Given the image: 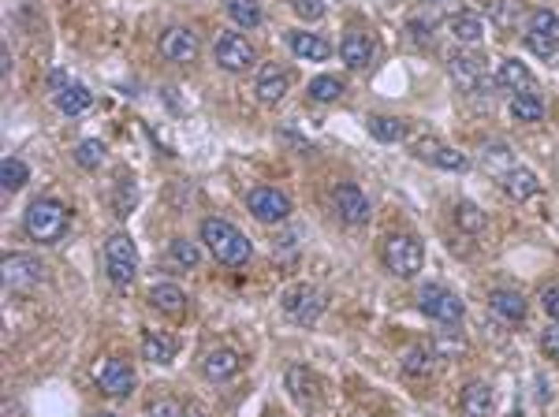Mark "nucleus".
<instances>
[{
	"mask_svg": "<svg viewBox=\"0 0 559 417\" xmlns=\"http://www.w3.org/2000/svg\"><path fill=\"white\" fill-rule=\"evenodd\" d=\"M366 127H369L373 138L384 142V145L407 138V119H399V116H381V112H377V116H369V119H366Z\"/></svg>",
	"mask_w": 559,
	"mask_h": 417,
	"instance_id": "28",
	"label": "nucleus"
},
{
	"mask_svg": "<svg viewBox=\"0 0 559 417\" xmlns=\"http://www.w3.org/2000/svg\"><path fill=\"white\" fill-rule=\"evenodd\" d=\"M254 60H258L254 45H251V41H246L239 30H227V34L217 37V64H220L224 71L243 75V71L254 68Z\"/></svg>",
	"mask_w": 559,
	"mask_h": 417,
	"instance_id": "9",
	"label": "nucleus"
},
{
	"mask_svg": "<svg viewBox=\"0 0 559 417\" xmlns=\"http://www.w3.org/2000/svg\"><path fill=\"white\" fill-rule=\"evenodd\" d=\"M284 388L287 395L299 403V406H314L317 403V395H321V380L314 377V369H306V365H287L284 372Z\"/></svg>",
	"mask_w": 559,
	"mask_h": 417,
	"instance_id": "16",
	"label": "nucleus"
},
{
	"mask_svg": "<svg viewBox=\"0 0 559 417\" xmlns=\"http://www.w3.org/2000/svg\"><path fill=\"white\" fill-rule=\"evenodd\" d=\"M239 369H243V358L232 347H213V350L201 354V372L210 380H232Z\"/></svg>",
	"mask_w": 559,
	"mask_h": 417,
	"instance_id": "19",
	"label": "nucleus"
},
{
	"mask_svg": "<svg viewBox=\"0 0 559 417\" xmlns=\"http://www.w3.org/2000/svg\"><path fill=\"white\" fill-rule=\"evenodd\" d=\"M94 104V94L86 86H78V82H71L68 90H60L56 94V109L64 112V116H82Z\"/></svg>",
	"mask_w": 559,
	"mask_h": 417,
	"instance_id": "31",
	"label": "nucleus"
},
{
	"mask_svg": "<svg viewBox=\"0 0 559 417\" xmlns=\"http://www.w3.org/2000/svg\"><path fill=\"white\" fill-rule=\"evenodd\" d=\"M500 186L511 201H530V198H537V191H541V179H537V172L526 168V164H514V168L500 179Z\"/></svg>",
	"mask_w": 559,
	"mask_h": 417,
	"instance_id": "20",
	"label": "nucleus"
},
{
	"mask_svg": "<svg viewBox=\"0 0 559 417\" xmlns=\"http://www.w3.org/2000/svg\"><path fill=\"white\" fill-rule=\"evenodd\" d=\"M142 358L153 362V365H172L176 343L169 336H160V331H146V336H142Z\"/></svg>",
	"mask_w": 559,
	"mask_h": 417,
	"instance_id": "29",
	"label": "nucleus"
},
{
	"mask_svg": "<svg viewBox=\"0 0 559 417\" xmlns=\"http://www.w3.org/2000/svg\"><path fill=\"white\" fill-rule=\"evenodd\" d=\"M169 265L183 268V273H191V268L201 265V249L194 239H172L169 242Z\"/></svg>",
	"mask_w": 559,
	"mask_h": 417,
	"instance_id": "33",
	"label": "nucleus"
},
{
	"mask_svg": "<svg viewBox=\"0 0 559 417\" xmlns=\"http://www.w3.org/2000/svg\"><path fill=\"white\" fill-rule=\"evenodd\" d=\"M186 417H210V413H205V410H198V406H194V410H186Z\"/></svg>",
	"mask_w": 559,
	"mask_h": 417,
	"instance_id": "47",
	"label": "nucleus"
},
{
	"mask_svg": "<svg viewBox=\"0 0 559 417\" xmlns=\"http://www.w3.org/2000/svg\"><path fill=\"white\" fill-rule=\"evenodd\" d=\"M41 276H45V265L34 254H4V261H0V280H4V287L15 290V295L37 287Z\"/></svg>",
	"mask_w": 559,
	"mask_h": 417,
	"instance_id": "7",
	"label": "nucleus"
},
{
	"mask_svg": "<svg viewBox=\"0 0 559 417\" xmlns=\"http://www.w3.org/2000/svg\"><path fill=\"white\" fill-rule=\"evenodd\" d=\"M246 208H251V217L258 224H268V227L287 224L295 213L292 198H287L284 191H276V186H254V191L246 194Z\"/></svg>",
	"mask_w": 559,
	"mask_h": 417,
	"instance_id": "6",
	"label": "nucleus"
},
{
	"mask_svg": "<svg viewBox=\"0 0 559 417\" xmlns=\"http://www.w3.org/2000/svg\"><path fill=\"white\" fill-rule=\"evenodd\" d=\"M280 306H284V313L295 324H314L321 313H325V295H321L317 287H309V283H295V287L284 290Z\"/></svg>",
	"mask_w": 559,
	"mask_h": 417,
	"instance_id": "8",
	"label": "nucleus"
},
{
	"mask_svg": "<svg viewBox=\"0 0 559 417\" xmlns=\"http://www.w3.org/2000/svg\"><path fill=\"white\" fill-rule=\"evenodd\" d=\"M432 350H437V358H451V354H463L466 343H463V336H459V328H455V324L440 328V331H437V339H432Z\"/></svg>",
	"mask_w": 559,
	"mask_h": 417,
	"instance_id": "38",
	"label": "nucleus"
},
{
	"mask_svg": "<svg viewBox=\"0 0 559 417\" xmlns=\"http://www.w3.org/2000/svg\"><path fill=\"white\" fill-rule=\"evenodd\" d=\"M105 273L116 287H131L138 276V249L127 232H112L105 239Z\"/></svg>",
	"mask_w": 559,
	"mask_h": 417,
	"instance_id": "4",
	"label": "nucleus"
},
{
	"mask_svg": "<svg viewBox=\"0 0 559 417\" xmlns=\"http://www.w3.org/2000/svg\"><path fill=\"white\" fill-rule=\"evenodd\" d=\"M448 30L459 45H478V41L485 37V19L478 12H455L448 19Z\"/></svg>",
	"mask_w": 559,
	"mask_h": 417,
	"instance_id": "24",
	"label": "nucleus"
},
{
	"mask_svg": "<svg viewBox=\"0 0 559 417\" xmlns=\"http://www.w3.org/2000/svg\"><path fill=\"white\" fill-rule=\"evenodd\" d=\"M541 350H545V358L559 362V321H555V324H548V328L541 331Z\"/></svg>",
	"mask_w": 559,
	"mask_h": 417,
	"instance_id": "43",
	"label": "nucleus"
},
{
	"mask_svg": "<svg viewBox=\"0 0 559 417\" xmlns=\"http://www.w3.org/2000/svg\"><path fill=\"white\" fill-rule=\"evenodd\" d=\"M496 410V391L489 380H470L459 395V413L463 417H492Z\"/></svg>",
	"mask_w": 559,
	"mask_h": 417,
	"instance_id": "18",
	"label": "nucleus"
},
{
	"mask_svg": "<svg viewBox=\"0 0 559 417\" xmlns=\"http://www.w3.org/2000/svg\"><path fill=\"white\" fill-rule=\"evenodd\" d=\"M496 90H507V94H519V90H533V71L522 64V60H500L496 68Z\"/></svg>",
	"mask_w": 559,
	"mask_h": 417,
	"instance_id": "23",
	"label": "nucleus"
},
{
	"mask_svg": "<svg viewBox=\"0 0 559 417\" xmlns=\"http://www.w3.org/2000/svg\"><path fill=\"white\" fill-rule=\"evenodd\" d=\"M373 53H377V45H373V37L366 30H347L340 41V60L350 71H366L373 64Z\"/></svg>",
	"mask_w": 559,
	"mask_h": 417,
	"instance_id": "17",
	"label": "nucleus"
},
{
	"mask_svg": "<svg viewBox=\"0 0 559 417\" xmlns=\"http://www.w3.org/2000/svg\"><path fill=\"white\" fill-rule=\"evenodd\" d=\"M489 309H492L504 324H522V321H526V298L519 295V290L496 287L492 295H489Z\"/></svg>",
	"mask_w": 559,
	"mask_h": 417,
	"instance_id": "21",
	"label": "nucleus"
},
{
	"mask_svg": "<svg viewBox=\"0 0 559 417\" xmlns=\"http://www.w3.org/2000/svg\"><path fill=\"white\" fill-rule=\"evenodd\" d=\"M333 205H336V217L347 224V227H362L369 224V198L362 194V186L355 183H340L336 191H333Z\"/></svg>",
	"mask_w": 559,
	"mask_h": 417,
	"instance_id": "13",
	"label": "nucleus"
},
{
	"mask_svg": "<svg viewBox=\"0 0 559 417\" xmlns=\"http://www.w3.org/2000/svg\"><path fill=\"white\" fill-rule=\"evenodd\" d=\"M49 86H53V94H60V90H68L71 82H68V75H64V71H53V75H49Z\"/></svg>",
	"mask_w": 559,
	"mask_h": 417,
	"instance_id": "46",
	"label": "nucleus"
},
{
	"mask_svg": "<svg viewBox=\"0 0 559 417\" xmlns=\"http://www.w3.org/2000/svg\"><path fill=\"white\" fill-rule=\"evenodd\" d=\"M292 8H295L299 19H321L328 12L325 0H292Z\"/></svg>",
	"mask_w": 559,
	"mask_h": 417,
	"instance_id": "42",
	"label": "nucleus"
},
{
	"mask_svg": "<svg viewBox=\"0 0 559 417\" xmlns=\"http://www.w3.org/2000/svg\"><path fill=\"white\" fill-rule=\"evenodd\" d=\"M414 302H418V309L425 313V317L440 321V324H459L463 313H466L463 298L455 295L451 287H444V283H422L418 295H414Z\"/></svg>",
	"mask_w": 559,
	"mask_h": 417,
	"instance_id": "5",
	"label": "nucleus"
},
{
	"mask_svg": "<svg viewBox=\"0 0 559 417\" xmlns=\"http://www.w3.org/2000/svg\"><path fill=\"white\" fill-rule=\"evenodd\" d=\"M381 261L396 280H414L425 265V246L407 232H391L381 242Z\"/></svg>",
	"mask_w": 559,
	"mask_h": 417,
	"instance_id": "3",
	"label": "nucleus"
},
{
	"mask_svg": "<svg viewBox=\"0 0 559 417\" xmlns=\"http://www.w3.org/2000/svg\"><path fill=\"white\" fill-rule=\"evenodd\" d=\"M265 417H284V413H273V410H268V413H265Z\"/></svg>",
	"mask_w": 559,
	"mask_h": 417,
	"instance_id": "49",
	"label": "nucleus"
},
{
	"mask_svg": "<svg viewBox=\"0 0 559 417\" xmlns=\"http://www.w3.org/2000/svg\"><path fill=\"white\" fill-rule=\"evenodd\" d=\"M97 388L109 395V399H127L135 391V369L123 358H109L97 372Z\"/></svg>",
	"mask_w": 559,
	"mask_h": 417,
	"instance_id": "14",
	"label": "nucleus"
},
{
	"mask_svg": "<svg viewBox=\"0 0 559 417\" xmlns=\"http://www.w3.org/2000/svg\"><path fill=\"white\" fill-rule=\"evenodd\" d=\"M492 19L500 27H514L519 23V4L514 0H492Z\"/></svg>",
	"mask_w": 559,
	"mask_h": 417,
	"instance_id": "40",
	"label": "nucleus"
},
{
	"mask_svg": "<svg viewBox=\"0 0 559 417\" xmlns=\"http://www.w3.org/2000/svg\"><path fill=\"white\" fill-rule=\"evenodd\" d=\"M287 45H292V53L299 60H314V64H321V60L333 56V45H328L325 37L309 34V30H292V37H287Z\"/></svg>",
	"mask_w": 559,
	"mask_h": 417,
	"instance_id": "25",
	"label": "nucleus"
},
{
	"mask_svg": "<svg viewBox=\"0 0 559 417\" xmlns=\"http://www.w3.org/2000/svg\"><path fill=\"white\" fill-rule=\"evenodd\" d=\"M150 306L164 317H183L186 313V290L179 283H153L150 287Z\"/></svg>",
	"mask_w": 559,
	"mask_h": 417,
	"instance_id": "22",
	"label": "nucleus"
},
{
	"mask_svg": "<svg viewBox=\"0 0 559 417\" xmlns=\"http://www.w3.org/2000/svg\"><path fill=\"white\" fill-rule=\"evenodd\" d=\"M157 49H160V56L169 60V64H183L186 68V64H194V60H198L201 41H198L194 30H186V27H169L160 34Z\"/></svg>",
	"mask_w": 559,
	"mask_h": 417,
	"instance_id": "12",
	"label": "nucleus"
},
{
	"mask_svg": "<svg viewBox=\"0 0 559 417\" xmlns=\"http://www.w3.org/2000/svg\"><path fill=\"white\" fill-rule=\"evenodd\" d=\"M541 309L548 313L552 321H559V283H555V287H548L545 295H541Z\"/></svg>",
	"mask_w": 559,
	"mask_h": 417,
	"instance_id": "45",
	"label": "nucleus"
},
{
	"mask_svg": "<svg viewBox=\"0 0 559 417\" xmlns=\"http://www.w3.org/2000/svg\"><path fill=\"white\" fill-rule=\"evenodd\" d=\"M27 179H30V168L19 157H8L4 164H0V186L12 194V191H23L27 186Z\"/></svg>",
	"mask_w": 559,
	"mask_h": 417,
	"instance_id": "36",
	"label": "nucleus"
},
{
	"mask_svg": "<svg viewBox=\"0 0 559 417\" xmlns=\"http://www.w3.org/2000/svg\"><path fill=\"white\" fill-rule=\"evenodd\" d=\"M414 157L432 164V168H444V172H470V157L440 138H418L414 142Z\"/></svg>",
	"mask_w": 559,
	"mask_h": 417,
	"instance_id": "10",
	"label": "nucleus"
},
{
	"mask_svg": "<svg viewBox=\"0 0 559 417\" xmlns=\"http://www.w3.org/2000/svg\"><path fill=\"white\" fill-rule=\"evenodd\" d=\"M432 358H437V350H432V343H414V347H407V350H403L399 365H403L407 377H429V372H432Z\"/></svg>",
	"mask_w": 559,
	"mask_h": 417,
	"instance_id": "27",
	"label": "nucleus"
},
{
	"mask_svg": "<svg viewBox=\"0 0 559 417\" xmlns=\"http://www.w3.org/2000/svg\"><path fill=\"white\" fill-rule=\"evenodd\" d=\"M68 224H71V213L64 201L56 198H37L27 205L23 213V232L37 242V246H53L68 235Z\"/></svg>",
	"mask_w": 559,
	"mask_h": 417,
	"instance_id": "2",
	"label": "nucleus"
},
{
	"mask_svg": "<svg viewBox=\"0 0 559 417\" xmlns=\"http://www.w3.org/2000/svg\"><path fill=\"white\" fill-rule=\"evenodd\" d=\"M201 242H205V249H210L220 265H232V268H243L246 261H251V254H254L251 239H246L235 224H227L220 217H205L201 220Z\"/></svg>",
	"mask_w": 559,
	"mask_h": 417,
	"instance_id": "1",
	"label": "nucleus"
},
{
	"mask_svg": "<svg viewBox=\"0 0 559 417\" xmlns=\"http://www.w3.org/2000/svg\"><path fill=\"white\" fill-rule=\"evenodd\" d=\"M448 75L451 82L459 86L463 94H473V90H485V56L481 53H451L448 56Z\"/></svg>",
	"mask_w": 559,
	"mask_h": 417,
	"instance_id": "11",
	"label": "nucleus"
},
{
	"mask_svg": "<svg viewBox=\"0 0 559 417\" xmlns=\"http://www.w3.org/2000/svg\"><path fill=\"white\" fill-rule=\"evenodd\" d=\"M150 417H186V410L176 399H157L150 403Z\"/></svg>",
	"mask_w": 559,
	"mask_h": 417,
	"instance_id": "44",
	"label": "nucleus"
},
{
	"mask_svg": "<svg viewBox=\"0 0 559 417\" xmlns=\"http://www.w3.org/2000/svg\"><path fill=\"white\" fill-rule=\"evenodd\" d=\"M526 30H530V34L559 37V15H555V12H533V15L526 19Z\"/></svg>",
	"mask_w": 559,
	"mask_h": 417,
	"instance_id": "39",
	"label": "nucleus"
},
{
	"mask_svg": "<svg viewBox=\"0 0 559 417\" xmlns=\"http://www.w3.org/2000/svg\"><path fill=\"white\" fill-rule=\"evenodd\" d=\"M227 15H232V23L243 27V30L261 27V19H265L258 0H227Z\"/></svg>",
	"mask_w": 559,
	"mask_h": 417,
	"instance_id": "35",
	"label": "nucleus"
},
{
	"mask_svg": "<svg viewBox=\"0 0 559 417\" xmlns=\"http://www.w3.org/2000/svg\"><path fill=\"white\" fill-rule=\"evenodd\" d=\"M94 417H116V413H105V410H101V413H94Z\"/></svg>",
	"mask_w": 559,
	"mask_h": 417,
	"instance_id": "48",
	"label": "nucleus"
},
{
	"mask_svg": "<svg viewBox=\"0 0 559 417\" xmlns=\"http://www.w3.org/2000/svg\"><path fill=\"white\" fill-rule=\"evenodd\" d=\"M455 227H459L463 235H485L489 217L473 201H459V205H455Z\"/></svg>",
	"mask_w": 559,
	"mask_h": 417,
	"instance_id": "30",
	"label": "nucleus"
},
{
	"mask_svg": "<svg viewBox=\"0 0 559 417\" xmlns=\"http://www.w3.org/2000/svg\"><path fill=\"white\" fill-rule=\"evenodd\" d=\"M306 97L317 101V104H333V101L343 97V78L340 75H317V78H309Z\"/></svg>",
	"mask_w": 559,
	"mask_h": 417,
	"instance_id": "32",
	"label": "nucleus"
},
{
	"mask_svg": "<svg viewBox=\"0 0 559 417\" xmlns=\"http://www.w3.org/2000/svg\"><path fill=\"white\" fill-rule=\"evenodd\" d=\"M75 160H78V168L94 172V168H101V164H105V145H101L97 138H82V142L75 145Z\"/></svg>",
	"mask_w": 559,
	"mask_h": 417,
	"instance_id": "37",
	"label": "nucleus"
},
{
	"mask_svg": "<svg viewBox=\"0 0 559 417\" xmlns=\"http://www.w3.org/2000/svg\"><path fill=\"white\" fill-rule=\"evenodd\" d=\"M407 34H410L414 45H422V49L432 45V27L425 23V19H410V23H407Z\"/></svg>",
	"mask_w": 559,
	"mask_h": 417,
	"instance_id": "41",
	"label": "nucleus"
},
{
	"mask_svg": "<svg viewBox=\"0 0 559 417\" xmlns=\"http://www.w3.org/2000/svg\"><path fill=\"white\" fill-rule=\"evenodd\" d=\"M511 116L519 123H541L545 119V97L537 90H519L511 94Z\"/></svg>",
	"mask_w": 559,
	"mask_h": 417,
	"instance_id": "26",
	"label": "nucleus"
},
{
	"mask_svg": "<svg viewBox=\"0 0 559 417\" xmlns=\"http://www.w3.org/2000/svg\"><path fill=\"white\" fill-rule=\"evenodd\" d=\"M287 90H292V75H287L280 64H265L254 78V94H258L261 104H268V109L280 104L287 97Z\"/></svg>",
	"mask_w": 559,
	"mask_h": 417,
	"instance_id": "15",
	"label": "nucleus"
},
{
	"mask_svg": "<svg viewBox=\"0 0 559 417\" xmlns=\"http://www.w3.org/2000/svg\"><path fill=\"white\" fill-rule=\"evenodd\" d=\"M481 160H485V168H489L496 179H504V176L514 168V157H511V150H507V145H500V142H489V145H481Z\"/></svg>",
	"mask_w": 559,
	"mask_h": 417,
	"instance_id": "34",
	"label": "nucleus"
}]
</instances>
